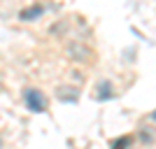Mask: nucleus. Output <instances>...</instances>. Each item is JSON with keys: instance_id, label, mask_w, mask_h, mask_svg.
<instances>
[{"instance_id": "f257e3e1", "label": "nucleus", "mask_w": 156, "mask_h": 149, "mask_svg": "<svg viewBox=\"0 0 156 149\" xmlns=\"http://www.w3.org/2000/svg\"><path fill=\"white\" fill-rule=\"evenodd\" d=\"M23 105L33 114H42V112H47V96L40 89H26L23 91Z\"/></svg>"}, {"instance_id": "f03ea898", "label": "nucleus", "mask_w": 156, "mask_h": 149, "mask_svg": "<svg viewBox=\"0 0 156 149\" xmlns=\"http://www.w3.org/2000/svg\"><path fill=\"white\" fill-rule=\"evenodd\" d=\"M112 98H114V86H112L110 79H103V82L98 84V89H96V100L98 103H107Z\"/></svg>"}, {"instance_id": "7ed1b4c3", "label": "nucleus", "mask_w": 156, "mask_h": 149, "mask_svg": "<svg viewBox=\"0 0 156 149\" xmlns=\"http://www.w3.org/2000/svg\"><path fill=\"white\" fill-rule=\"evenodd\" d=\"M42 14H44V5H28V7H23V9L19 12V19L28 23V21L40 19Z\"/></svg>"}, {"instance_id": "20e7f679", "label": "nucleus", "mask_w": 156, "mask_h": 149, "mask_svg": "<svg viewBox=\"0 0 156 149\" xmlns=\"http://www.w3.org/2000/svg\"><path fill=\"white\" fill-rule=\"evenodd\" d=\"M68 54L72 56V61H79V63L89 61V56H91V51H89L84 44H79V42H72V44H68Z\"/></svg>"}, {"instance_id": "39448f33", "label": "nucleus", "mask_w": 156, "mask_h": 149, "mask_svg": "<svg viewBox=\"0 0 156 149\" xmlns=\"http://www.w3.org/2000/svg\"><path fill=\"white\" fill-rule=\"evenodd\" d=\"M56 98L61 103H77L79 100V89H72V86H58L56 89Z\"/></svg>"}, {"instance_id": "423d86ee", "label": "nucleus", "mask_w": 156, "mask_h": 149, "mask_svg": "<svg viewBox=\"0 0 156 149\" xmlns=\"http://www.w3.org/2000/svg\"><path fill=\"white\" fill-rule=\"evenodd\" d=\"M130 144H133V137L121 135V137H114L110 142V149H130Z\"/></svg>"}, {"instance_id": "0eeeda50", "label": "nucleus", "mask_w": 156, "mask_h": 149, "mask_svg": "<svg viewBox=\"0 0 156 149\" xmlns=\"http://www.w3.org/2000/svg\"><path fill=\"white\" fill-rule=\"evenodd\" d=\"M137 137H140V142L144 144H154V126H147V128H140V133H137Z\"/></svg>"}, {"instance_id": "6e6552de", "label": "nucleus", "mask_w": 156, "mask_h": 149, "mask_svg": "<svg viewBox=\"0 0 156 149\" xmlns=\"http://www.w3.org/2000/svg\"><path fill=\"white\" fill-rule=\"evenodd\" d=\"M0 144H2V140H0Z\"/></svg>"}]
</instances>
